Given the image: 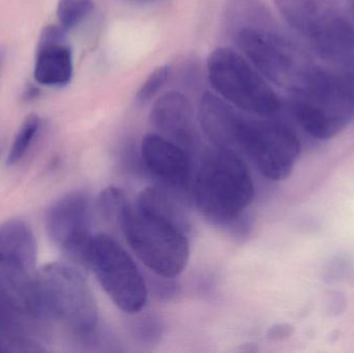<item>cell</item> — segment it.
Instances as JSON below:
<instances>
[{"label":"cell","mask_w":354,"mask_h":353,"mask_svg":"<svg viewBox=\"0 0 354 353\" xmlns=\"http://www.w3.org/2000/svg\"><path fill=\"white\" fill-rule=\"evenodd\" d=\"M243 114L216 93L202 97L199 106V122L202 130L216 149L239 155V128Z\"/></svg>","instance_id":"16"},{"label":"cell","mask_w":354,"mask_h":353,"mask_svg":"<svg viewBox=\"0 0 354 353\" xmlns=\"http://www.w3.org/2000/svg\"><path fill=\"white\" fill-rule=\"evenodd\" d=\"M64 28L50 25L41 31L35 57V81L49 87H62L72 80L73 53Z\"/></svg>","instance_id":"15"},{"label":"cell","mask_w":354,"mask_h":353,"mask_svg":"<svg viewBox=\"0 0 354 353\" xmlns=\"http://www.w3.org/2000/svg\"><path fill=\"white\" fill-rule=\"evenodd\" d=\"M39 126H41V120L39 116L35 114H31L23 122L8 153V160H6L8 165H16L23 159L30 147L31 143L35 140L39 132Z\"/></svg>","instance_id":"17"},{"label":"cell","mask_w":354,"mask_h":353,"mask_svg":"<svg viewBox=\"0 0 354 353\" xmlns=\"http://www.w3.org/2000/svg\"><path fill=\"white\" fill-rule=\"evenodd\" d=\"M292 332V327H289V325H276L268 332V337L274 340L284 339V338L289 337Z\"/></svg>","instance_id":"21"},{"label":"cell","mask_w":354,"mask_h":353,"mask_svg":"<svg viewBox=\"0 0 354 353\" xmlns=\"http://www.w3.org/2000/svg\"><path fill=\"white\" fill-rule=\"evenodd\" d=\"M88 267L116 307L128 314L140 312L147 302V286L129 253L107 233L93 236Z\"/></svg>","instance_id":"8"},{"label":"cell","mask_w":354,"mask_h":353,"mask_svg":"<svg viewBox=\"0 0 354 353\" xmlns=\"http://www.w3.org/2000/svg\"><path fill=\"white\" fill-rule=\"evenodd\" d=\"M122 1L127 2L128 4H132V6H147L159 3L163 0H122Z\"/></svg>","instance_id":"22"},{"label":"cell","mask_w":354,"mask_h":353,"mask_svg":"<svg viewBox=\"0 0 354 353\" xmlns=\"http://www.w3.org/2000/svg\"><path fill=\"white\" fill-rule=\"evenodd\" d=\"M93 8V0H59L56 12L59 26L66 31L75 28L91 14Z\"/></svg>","instance_id":"18"},{"label":"cell","mask_w":354,"mask_h":353,"mask_svg":"<svg viewBox=\"0 0 354 353\" xmlns=\"http://www.w3.org/2000/svg\"><path fill=\"white\" fill-rule=\"evenodd\" d=\"M37 247L28 224L10 220L0 225V277L28 307L37 277ZM31 312V311H30Z\"/></svg>","instance_id":"11"},{"label":"cell","mask_w":354,"mask_h":353,"mask_svg":"<svg viewBox=\"0 0 354 353\" xmlns=\"http://www.w3.org/2000/svg\"><path fill=\"white\" fill-rule=\"evenodd\" d=\"M151 122L158 134L189 153L198 143L193 108L189 99L178 91L162 95L153 104Z\"/></svg>","instance_id":"14"},{"label":"cell","mask_w":354,"mask_h":353,"mask_svg":"<svg viewBox=\"0 0 354 353\" xmlns=\"http://www.w3.org/2000/svg\"><path fill=\"white\" fill-rule=\"evenodd\" d=\"M239 153L249 155L264 178L280 182L292 173L301 142L286 124L245 115L239 131Z\"/></svg>","instance_id":"9"},{"label":"cell","mask_w":354,"mask_h":353,"mask_svg":"<svg viewBox=\"0 0 354 353\" xmlns=\"http://www.w3.org/2000/svg\"><path fill=\"white\" fill-rule=\"evenodd\" d=\"M29 306L45 335L57 333L76 345H86L97 333V302L74 265L54 263L37 269Z\"/></svg>","instance_id":"2"},{"label":"cell","mask_w":354,"mask_h":353,"mask_svg":"<svg viewBox=\"0 0 354 353\" xmlns=\"http://www.w3.org/2000/svg\"><path fill=\"white\" fill-rule=\"evenodd\" d=\"M193 194L198 211L206 220L228 227L243 217L253 201L255 189L239 153L214 147L200 163Z\"/></svg>","instance_id":"3"},{"label":"cell","mask_w":354,"mask_h":353,"mask_svg":"<svg viewBox=\"0 0 354 353\" xmlns=\"http://www.w3.org/2000/svg\"><path fill=\"white\" fill-rule=\"evenodd\" d=\"M130 201L127 198L124 191L118 187H108L100 195L99 207L102 215L108 221L120 224V218Z\"/></svg>","instance_id":"19"},{"label":"cell","mask_w":354,"mask_h":353,"mask_svg":"<svg viewBox=\"0 0 354 353\" xmlns=\"http://www.w3.org/2000/svg\"><path fill=\"white\" fill-rule=\"evenodd\" d=\"M141 158L147 169L168 188L183 190L189 187L191 160L183 147L158 133H149L141 142Z\"/></svg>","instance_id":"13"},{"label":"cell","mask_w":354,"mask_h":353,"mask_svg":"<svg viewBox=\"0 0 354 353\" xmlns=\"http://www.w3.org/2000/svg\"><path fill=\"white\" fill-rule=\"evenodd\" d=\"M353 12H354V4H353Z\"/></svg>","instance_id":"25"},{"label":"cell","mask_w":354,"mask_h":353,"mask_svg":"<svg viewBox=\"0 0 354 353\" xmlns=\"http://www.w3.org/2000/svg\"><path fill=\"white\" fill-rule=\"evenodd\" d=\"M287 24L318 55L354 68V26L337 0H274Z\"/></svg>","instance_id":"5"},{"label":"cell","mask_w":354,"mask_h":353,"mask_svg":"<svg viewBox=\"0 0 354 353\" xmlns=\"http://www.w3.org/2000/svg\"><path fill=\"white\" fill-rule=\"evenodd\" d=\"M46 229L53 244L76 263L88 267L91 231V197L84 191H72L51 205Z\"/></svg>","instance_id":"10"},{"label":"cell","mask_w":354,"mask_h":353,"mask_svg":"<svg viewBox=\"0 0 354 353\" xmlns=\"http://www.w3.org/2000/svg\"><path fill=\"white\" fill-rule=\"evenodd\" d=\"M3 59H4L3 52L0 51V73H1L2 64H3Z\"/></svg>","instance_id":"23"},{"label":"cell","mask_w":354,"mask_h":353,"mask_svg":"<svg viewBox=\"0 0 354 353\" xmlns=\"http://www.w3.org/2000/svg\"><path fill=\"white\" fill-rule=\"evenodd\" d=\"M299 126L318 140L340 134L354 116V91L344 74L313 66L289 91Z\"/></svg>","instance_id":"4"},{"label":"cell","mask_w":354,"mask_h":353,"mask_svg":"<svg viewBox=\"0 0 354 353\" xmlns=\"http://www.w3.org/2000/svg\"><path fill=\"white\" fill-rule=\"evenodd\" d=\"M45 333L22 298L0 277V352H39Z\"/></svg>","instance_id":"12"},{"label":"cell","mask_w":354,"mask_h":353,"mask_svg":"<svg viewBox=\"0 0 354 353\" xmlns=\"http://www.w3.org/2000/svg\"><path fill=\"white\" fill-rule=\"evenodd\" d=\"M207 75L216 95L245 113L266 117L280 110V99L266 78L232 48L210 54Z\"/></svg>","instance_id":"7"},{"label":"cell","mask_w":354,"mask_h":353,"mask_svg":"<svg viewBox=\"0 0 354 353\" xmlns=\"http://www.w3.org/2000/svg\"><path fill=\"white\" fill-rule=\"evenodd\" d=\"M170 73H171V68L168 64H164V66L156 68L139 88L136 95L137 102L145 104L153 99L165 86L168 79H169Z\"/></svg>","instance_id":"20"},{"label":"cell","mask_w":354,"mask_h":353,"mask_svg":"<svg viewBox=\"0 0 354 353\" xmlns=\"http://www.w3.org/2000/svg\"><path fill=\"white\" fill-rule=\"evenodd\" d=\"M130 248L160 277H178L189 263V225L180 207L164 190L149 187L129 203L120 224Z\"/></svg>","instance_id":"1"},{"label":"cell","mask_w":354,"mask_h":353,"mask_svg":"<svg viewBox=\"0 0 354 353\" xmlns=\"http://www.w3.org/2000/svg\"><path fill=\"white\" fill-rule=\"evenodd\" d=\"M252 66L270 82L291 90L313 66L295 43L278 30L272 17L230 33Z\"/></svg>","instance_id":"6"},{"label":"cell","mask_w":354,"mask_h":353,"mask_svg":"<svg viewBox=\"0 0 354 353\" xmlns=\"http://www.w3.org/2000/svg\"><path fill=\"white\" fill-rule=\"evenodd\" d=\"M351 1H353V3L354 4V0H351Z\"/></svg>","instance_id":"24"}]
</instances>
